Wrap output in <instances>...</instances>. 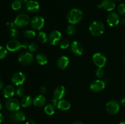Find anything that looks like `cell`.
<instances>
[{
	"label": "cell",
	"mask_w": 125,
	"mask_h": 124,
	"mask_svg": "<svg viewBox=\"0 0 125 124\" xmlns=\"http://www.w3.org/2000/svg\"><path fill=\"white\" fill-rule=\"evenodd\" d=\"M83 18V12L80 9L74 8L71 9L67 15V19L71 24L79 23Z\"/></svg>",
	"instance_id": "cell-1"
},
{
	"label": "cell",
	"mask_w": 125,
	"mask_h": 124,
	"mask_svg": "<svg viewBox=\"0 0 125 124\" xmlns=\"http://www.w3.org/2000/svg\"><path fill=\"white\" fill-rule=\"evenodd\" d=\"M104 30V25L100 21H95L92 22L89 26V32L92 35L95 36H99L103 34Z\"/></svg>",
	"instance_id": "cell-2"
},
{
	"label": "cell",
	"mask_w": 125,
	"mask_h": 124,
	"mask_svg": "<svg viewBox=\"0 0 125 124\" xmlns=\"http://www.w3.org/2000/svg\"><path fill=\"white\" fill-rule=\"evenodd\" d=\"M14 23L16 26L18 27H25L31 23L30 17L26 13H20L17 16L15 19Z\"/></svg>",
	"instance_id": "cell-3"
},
{
	"label": "cell",
	"mask_w": 125,
	"mask_h": 124,
	"mask_svg": "<svg viewBox=\"0 0 125 124\" xmlns=\"http://www.w3.org/2000/svg\"><path fill=\"white\" fill-rule=\"evenodd\" d=\"M31 26L35 30H40L45 25V19L42 16L35 15L31 20Z\"/></svg>",
	"instance_id": "cell-4"
},
{
	"label": "cell",
	"mask_w": 125,
	"mask_h": 124,
	"mask_svg": "<svg viewBox=\"0 0 125 124\" xmlns=\"http://www.w3.org/2000/svg\"><path fill=\"white\" fill-rule=\"evenodd\" d=\"M93 62L98 68H103L107 63V58L106 56L100 52L94 53L92 57Z\"/></svg>",
	"instance_id": "cell-5"
},
{
	"label": "cell",
	"mask_w": 125,
	"mask_h": 124,
	"mask_svg": "<svg viewBox=\"0 0 125 124\" xmlns=\"http://www.w3.org/2000/svg\"><path fill=\"white\" fill-rule=\"evenodd\" d=\"M18 62L23 65H29L32 63L34 60V56L30 52H22L18 56Z\"/></svg>",
	"instance_id": "cell-6"
},
{
	"label": "cell",
	"mask_w": 125,
	"mask_h": 124,
	"mask_svg": "<svg viewBox=\"0 0 125 124\" xmlns=\"http://www.w3.org/2000/svg\"><path fill=\"white\" fill-rule=\"evenodd\" d=\"M20 105L19 101L14 98H8L5 103V106L7 109L12 112L17 111L20 108Z\"/></svg>",
	"instance_id": "cell-7"
},
{
	"label": "cell",
	"mask_w": 125,
	"mask_h": 124,
	"mask_svg": "<svg viewBox=\"0 0 125 124\" xmlns=\"http://www.w3.org/2000/svg\"><path fill=\"white\" fill-rule=\"evenodd\" d=\"M106 108L109 114L111 115H115L120 110V105L116 100H111L106 103Z\"/></svg>",
	"instance_id": "cell-8"
},
{
	"label": "cell",
	"mask_w": 125,
	"mask_h": 124,
	"mask_svg": "<svg viewBox=\"0 0 125 124\" xmlns=\"http://www.w3.org/2000/svg\"><path fill=\"white\" fill-rule=\"evenodd\" d=\"M62 38V34L61 32L58 30H54L51 32L48 36V43L52 46H55L59 43Z\"/></svg>",
	"instance_id": "cell-9"
},
{
	"label": "cell",
	"mask_w": 125,
	"mask_h": 124,
	"mask_svg": "<svg viewBox=\"0 0 125 124\" xmlns=\"http://www.w3.org/2000/svg\"><path fill=\"white\" fill-rule=\"evenodd\" d=\"M12 82L15 86H20L25 82L26 76L21 72H17L12 76Z\"/></svg>",
	"instance_id": "cell-10"
},
{
	"label": "cell",
	"mask_w": 125,
	"mask_h": 124,
	"mask_svg": "<svg viewBox=\"0 0 125 124\" xmlns=\"http://www.w3.org/2000/svg\"><path fill=\"white\" fill-rule=\"evenodd\" d=\"M6 49L10 52H17L22 49V44L18 40L12 39L8 41L6 44Z\"/></svg>",
	"instance_id": "cell-11"
},
{
	"label": "cell",
	"mask_w": 125,
	"mask_h": 124,
	"mask_svg": "<svg viewBox=\"0 0 125 124\" xmlns=\"http://www.w3.org/2000/svg\"><path fill=\"white\" fill-rule=\"evenodd\" d=\"M70 49L74 55L78 56L81 55L84 52L83 44L78 41H74L70 44Z\"/></svg>",
	"instance_id": "cell-12"
},
{
	"label": "cell",
	"mask_w": 125,
	"mask_h": 124,
	"mask_svg": "<svg viewBox=\"0 0 125 124\" xmlns=\"http://www.w3.org/2000/svg\"><path fill=\"white\" fill-rule=\"evenodd\" d=\"M106 83L103 80H96L92 82L90 85V89L94 92H100L104 89Z\"/></svg>",
	"instance_id": "cell-13"
},
{
	"label": "cell",
	"mask_w": 125,
	"mask_h": 124,
	"mask_svg": "<svg viewBox=\"0 0 125 124\" xmlns=\"http://www.w3.org/2000/svg\"><path fill=\"white\" fill-rule=\"evenodd\" d=\"M120 19L119 15L115 12L109 13L107 15V19H106L107 23L111 27H114L118 25V23H120Z\"/></svg>",
	"instance_id": "cell-14"
},
{
	"label": "cell",
	"mask_w": 125,
	"mask_h": 124,
	"mask_svg": "<svg viewBox=\"0 0 125 124\" xmlns=\"http://www.w3.org/2000/svg\"><path fill=\"white\" fill-rule=\"evenodd\" d=\"M67 93L66 88L63 86H59L54 89L53 92L54 98L58 100L63 99Z\"/></svg>",
	"instance_id": "cell-15"
},
{
	"label": "cell",
	"mask_w": 125,
	"mask_h": 124,
	"mask_svg": "<svg viewBox=\"0 0 125 124\" xmlns=\"http://www.w3.org/2000/svg\"><path fill=\"white\" fill-rule=\"evenodd\" d=\"M40 8L39 2L34 0H29L26 4V9L30 13H35L37 12Z\"/></svg>",
	"instance_id": "cell-16"
},
{
	"label": "cell",
	"mask_w": 125,
	"mask_h": 124,
	"mask_svg": "<svg viewBox=\"0 0 125 124\" xmlns=\"http://www.w3.org/2000/svg\"><path fill=\"white\" fill-rule=\"evenodd\" d=\"M11 119L15 122H22L26 120V114L21 111L13 112L10 115Z\"/></svg>",
	"instance_id": "cell-17"
},
{
	"label": "cell",
	"mask_w": 125,
	"mask_h": 124,
	"mask_svg": "<svg viewBox=\"0 0 125 124\" xmlns=\"http://www.w3.org/2000/svg\"><path fill=\"white\" fill-rule=\"evenodd\" d=\"M70 63V59L67 56H61L57 61V66L60 69H65L68 66Z\"/></svg>",
	"instance_id": "cell-18"
},
{
	"label": "cell",
	"mask_w": 125,
	"mask_h": 124,
	"mask_svg": "<svg viewBox=\"0 0 125 124\" xmlns=\"http://www.w3.org/2000/svg\"><path fill=\"white\" fill-rule=\"evenodd\" d=\"M100 7L106 11L111 12L115 8V4L112 0H103L100 4Z\"/></svg>",
	"instance_id": "cell-19"
},
{
	"label": "cell",
	"mask_w": 125,
	"mask_h": 124,
	"mask_svg": "<svg viewBox=\"0 0 125 124\" xmlns=\"http://www.w3.org/2000/svg\"><path fill=\"white\" fill-rule=\"evenodd\" d=\"M15 93V89L12 85H7L2 91V94L5 98H12Z\"/></svg>",
	"instance_id": "cell-20"
},
{
	"label": "cell",
	"mask_w": 125,
	"mask_h": 124,
	"mask_svg": "<svg viewBox=\"0 0 125 124\" xmlns=\"http://www.w3.org/2000/svg\"><path fill=\"white\" fill-rule=\"evenodd\" d=\"M46 102V97L43 95H39L37 96L33 100V104L36 107H42L45 105Z\"/></svg>",
	"instance_id": "cell-21"
},
{
	"label": "cell",
	"mask_w": 125,
	"mask_h": 124,
	"mask_svg": "<svg viewBox=\"0 0 125 124\" xmlns=\"http://www.w3.org/2000/svg\"><path fill=\"white\" fill-rule=\"evenodd\" d=\"M57 108L61 111H67L71 108V103L68 100L65 99H62L59 100L57 105Z\"/></svg>",
	"instance_id": "cell-22"
},
{
	"label": "cell",
	"mask_w": 125,
	"mask_h": 124,
	"mask_svg": "<svg viewBox=\"0 0 125 124\" xmlns=\"http://www.w3.org/2000/svg\"><path fill=\"white\" fill-rule=\"evenodd\" d=\"M33 103V100L29 96H24L21 100V105L23 108H28Z\"/></svg>",
	"instance_id": "cell-23"
},
{
	"label": "cell",
	"mask_w": 125,
	"mask_h": 124,
	"mask_svg": "<svg viewBox=\"0 0 125 124\" xmlns=\"http://www.w3.org/2000/svg\"><path fill=\"white\" fill-rule=\"evenodd\" d=\"M35 60L38 64L40 65H45L48 62V58L43 53H37L35 56Z\"/></svg>",
	"instance_id": "cell-24"
},
{
	"label": "cell",
	"mask_w": 125,
	"mask_h": 124,
	"mask_svg": "<svg viewBox=\"0 0 125 124\" xmlns=\"http://www.w3.org/2000/svg\"><path fill=\"white\" fill-rule=\"evenodd\" d=\"M44 111L48 115H52L55 113V106L52 103H48L44 107Z\"/></svg>",
	"instance_id": "cell-25"
},
{
	"label": "cell",
	"mask_w": 125,
	"mask_h": 124,
	"mask_svg": "<svg viewBox=\"0 0 125 124\" xmlns=\"http://www.w3.org/2000/svg\"><path fill=\"white\" fill-rule=\"evenodd\" d=\"M37 39L39 42L41 43H45L47 42L48 36L45 32L41 31L38 34Z\"/></svg>",
	"instance_id": "cell-26"
},
{
	"label": "cell",
	"mask_w": 125,
	"mask_h": 124,
	"mask_svg": "<svg viewBox=\"0 0 125 124\" xmlns=\"http://www.w3.org/2000/svg\"><path fill=\"white\" fill-rule=\"evenodd\" d=\"M23 35L24 37L29 39H32L36 36L37 34L35 31L34 30H31V29H26L23 32Z\"/></svg>",
	"instance_id": "cell-27"
},
{
	"label": "cell",
	"mask_w": 125,
	"mask_h": 124,
	"mask_svg": "<svg viewBox=\"0 0 125 124\" xmlns=\"http://www.w3.org/2000/svg\"><path fill=\"white\" fill-rule=\"evenodd\" d=\"M76 32V28L74 24H70L67 28V34L69 36H73Z\"/></svg>",
	"instance_id": "cell-28"
},
{
	"label": "cell",
	"mask_w": 125,
	"mask_h": 124,
	"mask_svg": "<svg viewBox=\"0 0 125 124\" xmlns=\"http://www.w3.org/2000/svg\"><path fill=\"white\" fill-rule=\"evenodd\" d=\"M70 41L67 39H63L59 43V47L61 49H66L69 46H70Z\"/></svg>",
	"instance_id": "cell-29"
},
{
	"label": "cell",
	"mask_w": 125,
	"mask_h": 124,
	"mask_svg": "<svg viewBox=\"0 0 125 124\" xmlns=\"http://www.w3.org/2000/svg\"><path fill=\"white\" fill-rule=\"evenodd\" d=\"M22 7V1L20 0H15L12 4V8L14 10H18Z\"/></svg>",
	"instance_id": "cell-30"
},
{
	"label": "cell",
	"mask_w": 125,
	"mask_h": 124,
	"mask_svg": "<svg viewBox=\"0 0 125 124\" xmlns=\"http://www.w3.org/2000/svg\"><path fill=\"white\" fill-rule=\"evenodd\" d=\"M7 51L8 50L4 47L3 46H0V59H4L7 57V53H8Z\"/></svg>",
	"instance_id": "cell-31"
},
{
	"label": "cell",
	"mask_w": 125,
	"mask_h": 124,
	"mask_svg": "<svg viewBox=\"0 0 125 124\" xmlns=\"http://www.w3.org/2000/svg\"><path fill=\"white\" fill-rule=\"evenodd\" d=\"M15 93L18 97H24L25 94V89L22 87H18L15 89Z\"/></svg>",
	"instance_id": "cell-32"
},
{
	"label": "cell",
	"mask_w": 125,
	"mask_h": 124,
	"mask_svg": "<svg viewBox=\"0 0 125 124\" xmlns=\"http://www.w3.org/2000/svg\"><path fill=\"white\" fill-rule=\"evenodd\" d=\"M18 35H19V32L17 29L12 28V29H10V36L12 38H15L18 36Z\"/></svg>",
	"instance_id": "cell-33"
},
{
	"label": "cell",
	"mask_w": 125,
	"mask_h": 124,
	"mask_svg": "<svg viewBox=\"0 0 125 124\" xmlns=\"http://www.w3.org/2000/svg\"><path fill=\"white\" fill-rule=\"evenodd\" d=\"M38 49H39V44L37 43H32L29 44V50L30 52H35L37 51Z\"/></svg>",
	"instance_id": "cell-34"
},
{
	"label": "cell",
	"mask_w": 125,
	"mask_h": 124,
	"mask_svg": "<svg viewBox=\"0 0 125 124\" xmlns=\"http://www.w3.org/2000/svg\"><path fill=\"white\" fill-rule=\"evenodd\" d=\"M96 75L99 79H101L104 75V71L103 69L101 68H98V69L96 71Z\"/></svg>",
	"instance_id": "cell-35"
},
{
	"label": "cell",
	"mask_w": 125,
	"mask_h": 124,
	"mask_svg": "<svg viewBox=\"0 0 125 124\" xmlns=\"http://www.w3.org/2000/svg\"><path fill=\"white\" fill-rule=\"evenodd\" d=\"M118 12L122 15L125 14V4L122 3L119 5L118 7Z\"/></svg>",
	"instance_id": "cell-36"
},
{
	"label": "cell",
	"mask_w": 125,
	"mask_h": 124,
	"mask_svg": "<svg viewBox=\"0 0 125 124\" xmlns=\"http://www.w3.org/2000/svg\"><path fill=\"white\" fill-rule=\"evenodd\" d=\"M29 44H30V43H29L28 42H24L22 44V49H29Z\"/></svg>",
	"instance_id": "cell-37"
},
{
	"label": "cell",
	"mask_w": 125,
	"mask_h": 124,
	"mask_svg": "<svg viewBox=\"0 0 125 124\" xmlns=\"http://www.w3.org/2000/svg\"><path fill=\"white\" fill-rule=\"evenodd\" d=\"M7 26L10 28V29L14 28V27L16 26L14 22H9V23H7Z\"/></svg>",
	"instance_id": "cell-38"
},
{
	"label": "cell",
	"mask_w": 125,
	"mask_h": 124,
	"mask_svg": "<svg viewBox=\"0 0 125 124\" xmlns=\"http://www.w3.org/2000/svg\"><path fill=\"white\" fill-rule=\"evenodd\" d=\"M46 88L45 86H42L40 88V92L42 95H43L46 93Z\"/></svg>",
	"instance_id": "cell-39"
},
{
	"label": "cell",
	"mask_w": 125,
	"mask_h": 124,
	"mask_svg": "<svg viewBox=\"0 0 125 124\" xmlns=\"http://www.w3.org/2000/svg\"><path fill=\"white\" fill-rule=\"evenodd\" d=\"M58 102H59L58 100H57L56 98H54L53 99H52V100H51V103H52V104L54 106H57Z\"/></svg>",
	"instance_id": "cell-40"
},
{
	"label": "cell",
	"mask_w": 125,
	"mask_h": 124,
	"mask_svg": "<svg viewBox=\"0 0 125 124\" xmlns=\"http://www.w3.org/2000/svg\"><path fill=\"white\" fill-rule=\"evenodd\" d=\"M26 124H37V123L33 120H29L26 122Z\"/></svg>",
	"instance_id": "cell-41"
},
{
	"label": "cell",
	"mask_w": 125,
	"mask_h": 124,
	"mask_svg": "<svg viewBox=\"0 0 125 124\" xmlns=\"http://www.w3.org/2000/svg\"><path fill=\"white\" fill-rule=\"evenodd\" d=\"M4 86V82L2 80V79H0V90L3 88Z\"/></svg>",
	"instance_id": "cell-42"
},
{
	"label": "cell",
	"mask_w": 125,
	"mask_h": 124,
	"mask_svg": "<svg viewBox=\"0 0 125 124\" xmlns=\"http://www.w3.org/2000/svg\"><path fill=\"white\" fill-rule=\"evenodd\" d=\"M120 103L122 105L125 106V97H123L122 100H120Z\"/></svg>",
	"instance_id": "cell-43"
},
{
	"label": "cell",
	"mask_w": 125,
	"mask_h": 124,
	"mask_svg": "<svg viewBox=\"0 0 125 124\" xmlns=\"http://www.w3.org/2000/svg\"><path fill=\"white\" fill-rule=\"evenodd\" d=\"M4 121V116L1 113H0V124L3 122Z\"/></svg>",
	"instance_id": "cell-44"
},
{
	"label": "cell",
	"mask_w": 125,
	"mask_h": 124,
	"mask_svg": "<svg viewBox=\"0 0 125 124\" xmlns=\"http://www.w3.org/2000/svg\"><path fill=\"white\" fill-rule=\"evenodd\" d=\"M120 22L121 23V24H123V25H125V18H122V19H120Z\"/></svg>",
	"instance_id": "cell-45"
},
{
	"label": "cell",
	"mask_w": 125,
	"mask_h": 124,
	"mask_svg": "<svg viewBox=\"0 0 125 124\" xmlns=\"http://www.w3.org/2000/svg\"><path fill=\"white\" fill-rule=\"evenodd\" d=\"M73 124H84L81 121H75Z\"/></svg>",
	"instance_id": "cell-46"
},
{
	"label": "cell",
	"mask_w": 125,
	"mask_h": 124,
	"mask_svg": "<svg viewBox=\"0 0 125 124\" xmlns=\"http://www.w3.org/2000/svg\"><path fill=\"white\" fill-rule=\"evenodd\" d=\"M2 104H1V102H0V110H1V109H2Z\"/></svg>",
	"instance_id": "cell-47"
},
{
	"label": "cell",
	"mask_w": 125,
	"mask_h": 124,
	"mask_svg": "<svg viewBox=\"0 0 125 124\" xmlns=\"http://www.w3.org/2000/svg\"><path fill=\"white\" fill-rule=\"evenodd\" d=\"M119 124H125V121H123V122H121Z\"/></svg>",
	"instance_id": "cell-48"
},
{
	"label": "cell",
	"mask_w": 125,
	"mask_h": 124,
	"mask_svg": "<svg viewBox=\"0 0 125 124\" xmlns=\"http://www.w3.org/2000/svg\"><path fill=\"white\" fill-rule=\"evenodd\" d=\"M20 1H22V2H23V1H24V0H20Z\"/></svg>",
	"instance_id": "cell-49"
},
{
	"label": "cell",
	"mask_w": 125,
	"mask_h": 124,
	"mask_svg": "<svg viewBox=\"0 0 125 124\" xmlns=\"http://www.w3.org/2000/svg\"><path fill=\"white\" fill-rule=\"evenodd\" d=\"M115 1H121V0H115Z\"/></svg>",
	"instance_id": "cell-50"
},
{
	"label": "cell",
	"mask_w": 125,
	"mask_h": 124,
	"mask_svg": "<svg viewBox=\"0 0 125 124\" xmlns=\"http://www.w3.org/2000/svg\"><path fill=\"white\" fill-rule=\"evenodd\" d=\"M63 1H67V0H63Z\"/></svg>",
	"instance_id": "cell-51"
},
{
	"label": "cell",
	"mask_w": 125,
	"mask_h": 124,
	"mask_svg": "<svg viewBox=\"0 0 125 124\" xmlns=\"http://www.w3.org/2000/svg\"></svg>",
	"instance_id": "cell-52"
}]
</instances>
